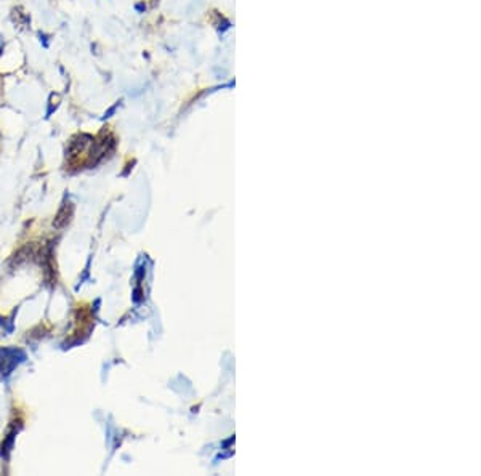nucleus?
<instances>
[{
  "label": "nucleus",
  "instance_id": "obj_6",
  "mask_svg": "<svg viewBox=\"0 0 481 476\" xmlns=\"http://www.w3.org/2000/svg\"><path fill=\"white\" fill-rule=\"evenodd\" d=\"M135 10L139 11V13H145V10H146V4H145V2L135 4Z\"/></svg>",
  "mask_w": 481,
  "mask_h": 476
},
{
  "label": "nucleus",
  "instance_id": "obj_1",
  "mask_svg": "<svg viewBox=\"0 0 481 476\" xmlns=\"http://www.w3.org/2000/svg\"><path fill=\"white\" fill-rule=\"evenodd\" d=\"M94 145H95V139L91 135L80 134L77 136H74L66 149L68 160L72 164H77L85 157L90 159L91 148H94Z\"/></svg>",
  "mask_w": 481,
  "mask_h": 476
},
{
  "label": "nucleus",
  "instance_id": "obj_4",
  "mask_svg": "<svg viewBox=\"0 0 481 476\" xmlns=\"http://www.w3.org/2000/svg\"><path fill=\"white\" fill-rule=\"evenodd\" d=\"M61 103V95L60 94H51L50 98H49V110H47V117H50L53 111L58 110Z\"/></svg>",
  "mask_w": 481,
  "mask_h": 476
},
{
  "label": "nucleus",
  "instance_id": "obj_2",
  "mask_svg": "<svg viewBox=\"0 0 481 476\" xmlns=\"http://www.w3.org/2000/svg\"><path fill=\"white\" fill-rule=\"evenodd\" d=\"M26 359V354L21 349L16 348H4L0 349V372L4 375L10 374L16 366L21 364Z\"/></svg>",
  "mask_w": 481,
  "mask_h": 476
},
{
  "label": "nucleus",
  "instance_id": "obj_3",
  "mask_svg": "<svg viewBox=\"0 0 481 476\" xmlns=\"http://www.w3.org/2000/svg\"><path fill=\"white\" fill-rule=\"evenodd\" d=\"M74 215V207L72 204H63L61 209L58 210V214L55 215V220H53V226L56 229H61L65 228L66 225H70V221Z\"/></svg>",
  "mask_w": 481,
  "mask_h": 476
},
{
  "label": "nucleus",
  "instance_id": "obj_5",
  "mask_svg": "<svg viewBox=\"0 0 481 476\" xmlns=\"http://www.w3.org/2000/svg\"><path fill=\"white\" fill-rule=\"evenodd\" d=\"M119 106H120V101H117V103H116V105H114V106H111V108H110V110H108V111L105 112V116H103V119H108V117H111V116H113V114L117 111V108H119Z\"/></svg>",
  "mask_w": 481,
  "mask_h": 476
}]
</instances>
